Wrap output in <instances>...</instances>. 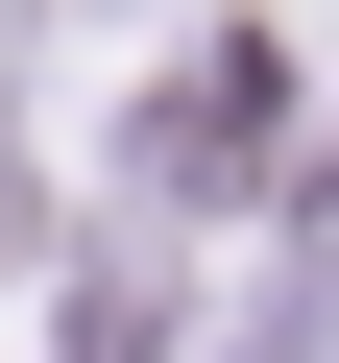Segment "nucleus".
<instances>
[{
	"label": "nucleus",
	"mask_w": 339,
	"mask_h": 363,
	"mask_svg": "<svg viewBox=\"0 0 339 363\" xmlns=\"http://www.w3.org/2000/svg\"><path fill=\"white\" fill-rule=\"evenodd\" d=\"M170 97H194V121H170V194H243V169L291 145V49H194Z\"/></svg>",
	"instance_id": "1"
}]
</instances>
